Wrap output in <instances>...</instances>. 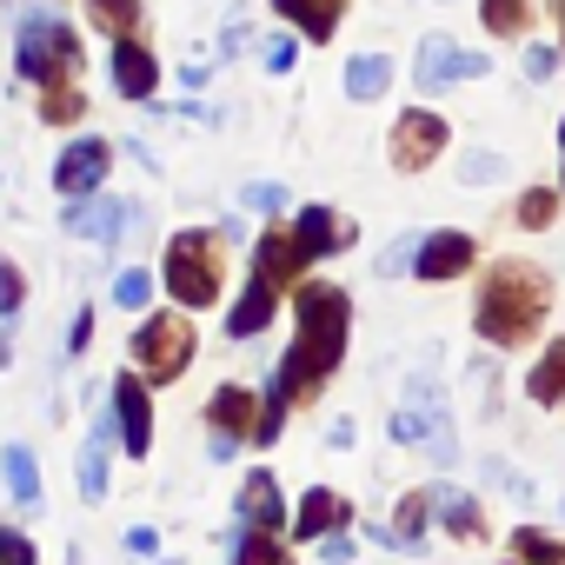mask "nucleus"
<instances>
[{"label": "nucleus", "mask_w": 565, "mask_h": 565, "mask_svg": "<svg viewBox=\"0 0 565 565\" xmlns=\"http://www.w3.org/2000/svg\"><path fill=\"white\" fill-rule=\"evenodd\" d=\"M0 466H8V492L34 512L41 505V466H34V452L28 446H8V459H0Z\"/></svg>", "instance_id": "nucleus-23"}, {"label": "nucleus", "mask_w": 565, "mask_h": 565, "mask_svg": "<svg viewBox=\"0 0 565 565\" xmlns=\"http://www.w3.org/2000/svg\"><path fill=\"white\" fill-rule=\"evenodd\" d=\"M193 360V320L186 313H153L140 333H134V366L147 380H180Z\"/></svg>", "instance_id": "nucleus-5"}, {"label": "nucleus", "mask_w": 565, "mask_h": 565, "mask_svg": "<svg viewBox=\"0 0 565 565\" xmlns=\"http://www.w3.org/2000/svg\"><path fill=\"white\" fill-rule=\"evenodd\" d=\"M552 213H558V193H545V186H532V193L519 200V220H525V226H552Z\"/></svg>", "instance_id": "nucleus-33"}, {"label": "nucleus", "mask_w": 565, "mask_h": 565, "mask_svg": "<svg viewBox=\"0 0 565 565\" xmlns=\"http://www.w3.org/2000/svg\"><path fill=\"white\" fill-rule=\"evenodd\" d=\"M114 433H120V419H94L87 426V446H81V499L87 505H100L107 499V452H114Z\"/></svg>", "instance_id": "nucleus-13"}, {"label": "nucleus", "mask_w": 565, "mask_h": 565, "mask_svg": "<svg viewBox=\"0 0 565 565\" xmlns=\"http://www.w3.org/2000/svg\"><path fill=\"white\" fill-rule=\"evenodd\" d=\"M353 512H347V499L340 492H327V486H313L307 499H300V512H294V539H320L327 525H347Z\"/></svg>", "instance_id": "nucleus-20"}, {"label": "nucleus", "mask_w": 565, "mask_h": 565, "mask_svg": "<svg viewBox=\"0 0 565 565\" xmlns=\"http://www.w3.org/2000/svg\"><path fill=\"white\" fill-rule=\"evenodd\" d=\"M294 233H300V246H307V259H327V253H340V246L353 239V226H340V220H333V206H307Z\"/></svg>", "instance_id": "nucleus-19"}, {"label": "nucleus", "mask_w": 565, "mask_h": 565, "mask_svg": "<svg viewBox=\"0 0 565 565\" xmlns=\"http://www.w3.org/2000/svg\"><path fill=\"white\" fill-rule=\"evenodd\" d=\"M81 107H87V94H81L74 81H61V87H47V107H41V114H47L54 127H67V120H81Z\"/></svg>", "instance_id": "nucleus-28"}, {"label": "nucleus", "mask_w": 565, "mask_h": 565, "mask_svg": "<svg viewBox=\"0 0 565 565\" xmlns=\"http://www.w3.org/2000/svg\"><path fill=\"white\" fill-rule=\"evenodd\" d=\"M0 565H41V558H34V545H28L21 532H8V525H0Z\"/></svg>", "instance_id": "nucleus-37"}, {"label": "nucleus", "mask_w": 565, "mask_h": 565, "mask_svg": "<svg viewBox=\"0 0 565 565\" xmlns=\"http://www.w3.org/2000/svg\"><path fill=\"white\" fill-rule=\"evenodd\" d=\"M87 8H94V21H100L107 34L134 41V28H140V0H87Z\"/></svg>", "instance_id": "nucleus-27"}, {"label": "nucleus", "mask_w": 565, "mask_h": 565, "mask_svg": "<svg viewBox=\"0 0 565 565\" xmlns=\"http://www.w3.org/2000/svg\"><path fill=\"white\" fill-rule=\"evenodd\" d=\"M87 340H94V313H87V307H81V320H74V333H67V347H74V353H81V347H87Z\"/></svg>", "instance_id": "nucleus-41"}, {"label": "nucleus", "mask_w": 565, "mask_h": 565, "mask_svg": "<svg viewBox=\"0 0 565 565\" xmlns=\"http://www.w3.org/2000/svg\"><path fill=\"white\" fill-rule=\"evenodd\" d=\"M114 87H120L127 100H147V94L160 87V67H153V54H147L140 41H114Z\"/></svg>", "instance_id": "nucleus-16"}, {"label": "nucleus", "mask_w": 565, "mask_h": 565, "mask_svg": "<svg viewBox=\"0 0 565 565\" xmlns=\"http://www.w3.org/2000/svg\"><path fill=\"white\" fill-rule=\"evenodd\" d=\"M8 353H14V347H8V327H0V366H8Z\"/></svg>", "instance_id": "nucleus-42"}, {"label": "nucleus", "mask_w": 565, "mask_h": 565, "mask_svg": "<svg viewBox=\"0 0 565 565\" xmlns=\"http://www.w3.org/2000/svg\"><path fill=\"white\" fill-rule=\"evenodd\" d=\"M413 393H419V406H399V413H393V439H406V446H419V452H433V459L446 466V459H452V433H446L439 393H433V380H419Z\"/></svg>", "instance_id": "nucleus-7"}, {"label": "nucleus", "mask_w": 565, "mask_h": 565, "mask_svg": "<svg viewBox=\"0 0 565 565\" xmlns=\"http://www.w3.org/2000/svg\"><path fill=\"white\" fill-rule=\"evenodd\" d=\"M519 552H525V558H539V565H565V545H552V539H545V532H532V525L519 532Z\"/></svg>", "instance_id": "nucleus-35"}, {"label": "nucleus", "mask_w": 565, "mask_h": 565, "mask_svg": "<svg viewBox=\"0 0 565 565\" xmlns=\"http://www.w3.org/2000/svg\"><path fill=\"white\" fill-rule=\"evenodd\" d=\"M14 67L34 87H61V81L81 74V34L67 21H54V14H28L21 34H14Z\"/></svg>", "instance_id": "nucleus-3"}, {"label": "nucleus", "mask_w": 565, "mask_h": 565, "mask_svg": "<svg viewBox=\"0 0 565 565\" xmlns=\"http://www.w3.org/2000/svg\"><path fill=\"white\" fill-rule=\"evenodd\" d=\"M433 499H439V519H446V532H459V539H486V525H479V505H472L466 492L439 486Z\"/></svg>", "instance_id": "nucleus-24"}, {"label": "nucleus", "mask_w": 565, "mask_h": 565, "mask_svg": "<svg viewBox=\"0 0 565 565\" xmlns=\"http://www.w3.org/2000/svg\"><path fill=\"white\" fill-rule=\"evenodd\" d=\"M413 74H419V87H426V94H446L452 81H479V74H492V61H486V54H466V47H459V41H446V34H426V41H419V67H413Z\"/></svg>", "instance_id": "nucleus-6"}, {"label": "nucleus", "mask_w": 565, "mask_h": 565, "mask_svg": "<svg viewBox=\"0 0 565 565\" xmlns=\"http://www.w3.org/2000/svg\"><path fill=\"white\" fill-rule=\"evenodd\" d=\"M127 226V200H107V193H87L67 206V233H87V239H114Z\"/></svg>", "instance_id": "nucleus-17"}, {"label": "nucleus", "mask_w": 565, "mask_h": 565, "mask_svg": "<svg viewBox=\"0 0 565 565\" xmlns=\"http://www.w3.org/2000/svg\"><path fill=\"white\" fill-rule=\"evenodd\" d=\"M206 426H220V439H253V433H259L253 393H246V386H220V393L206 399Z\"/></svg>", "instance_id": "nucleus-14"}, {"label": "nucleus", "mask_w": 565, "mask_h": 565, "mask_svg": "<svg viewBox=\"0 0 565 565\" xmlns=\"http://www.w3.org/2000/svg\"><path fill=\"white\" fill-rule=\"evenodd\" d=\"M273 8L287 14L307 41H327V34L340 28V8H347V0H273Z\"/></svg>", "instance_id": "nucleus-21"}, {"label": "nucleus", "mask_w": 565, "mask_h": 565, "mask_svg": "<svg viewBox=\"0 0 565 565\" xmlns=\"http://www.w3.org/2000/svg\"><path fill=\"white\" fill-rule=\"evenodd\" d=\"M552 67H558V47H525V74L532 81H552Z\"/></svg>", "instance_id": "nucleus-38"}, {"label": "nucleus", "mask_w": 565, "mask_h": 565, "mask_svg": "<svg viewBox=\"0 0 565 565\" xmlns=\"http://www.w3.org/2000/svg\"><path fill=\"white\" fill-rule=\"evenodd\" d=\"M347 333H353V300H347V287H333V279H307V287H294V347H287V360H279L266 399H279V406L313 399V393L327 386V373L340 366Z\"/></svg>", "instance_id": "nucleus-1"}, {"label": "nucleus", "mask_w": 565, "mask_h": 565, "mask_svg": "<svg viewBox=\"0 0 565 565\" xmlns=\"http://www.w3.org/2000/svg\"><path fill=\"white\" fill-rule=\"evenodd\" d=\"M419 519H426V499L413 492V499L399 505V519H393V532H386V539H393V545H419Z\"/></svg>", "instance_id": "nucleus-32"}, {"label": "nucleus", "mask_w": 565, "mask_h": 565, "mask_svg": "<svg viewBox=\"0 0 565 565\" xmlns=\"http://www.w3.org/2000/svg\"><path fill=\"white\" fill-rule=\"evenodd\" d=\"M107 160H114L107 140H74V147L61 153V167H54V186H61L67 200H87V193L107 180Z\"/></svg>", "instance_id": "nucleus-9"}, {"label": "nucleus", "mask_w": 565, "mask_h": 565, "mask_svg": "<svg viewBox=\"0 0 565 565\" xmlns=\"http://www.w3.org/2000/svg\"><path fill=\"white\" fill-rule=\"evenodd\" d=\"M558 147H565V120H558Z\"/></svg>", "instance_id": "nucleus-44"}, {"label": "nucleus", "mask_w": 565, "mask_h": 565, "mask_svg": "<svg viewBox=\"0 0 565 565\" xmlns=\"http://www.w3.org/2000/svg\"><path fill=\"white\" fill-rule=\"evenodd\" d=\"M114 419H120V446L134 459H147V446H153V406H147V386L134 373L114 380Z\"/></svg>", "instance_id": "nucleus-10"}, {"label": "nucleus", "mask_w": 565, "mask_h": 565, "mask_svg": "<svg viewBox=\"0 0 565 565\" xmlns=\"http://www.w3.org/2000/svg\"><path fill=\"white\" fill-rule=\"evenodd\" d=\"M539 406H552V399H565V340L558 347H545V360H539V373H532V386H525Z\"/></svg>", "instance_id": "nucleus-26"}, {"label": "nucleus", "mask_w": 565, "mask_h": 565, "mask_svg": "<svg viewBox=\"0 0 565 565\" xmlns=\"http://www.w3.org/2000/svg\"><path fill=\"white\" fill-rule=\"evenodd\" d=\"M545 307H552V279L532 259H499L486 273V287H479L472 320H479V340L486 347H525L539 333Z\"/></svg>", "instance_id": "nucleus-2"}, {"label": "nucleus", "mask_w": 565, "mask_h": 565, "mask_svg": "<svg viewBox=\"0 0 565 565\" xmlns=\"http://www.w3.org/2000/svg\"><path fill=\"white\" fill-rule=\"evenodd\" d=\"M167 294L186 313L220 300V233H173L167 239Z\"/></svg>", "instance_id": "nucleus-4"}, {"label": "nucleus", "mask_w": 565, "mask_h": 565, "mask_svg": "<svg viewBox=\"0 0 565 565\" xmlns=\"http://www.w3.org/2000/svg\"><path fill=\"white\" fill-rule=\"evenodd\" d=\"M294 54H300V47H294L287 34H279V41H266V67H273V74H287V67H294Z\"/></svg>", "instance_id": "nucleus-39"}, {"label": "nucleus", "mask_w": 565, "mask_h": 565, "mask_svg": "<svg viewBox=\"0 0 565 565\" xmlns=\"http://www.w3.org/2000/svg\"><path fill=\"white\" fill-rule=\"evenodd\" d=\"M273 300H279V287H266V279L253 273V279H246V294H239V307H233V320H226V333H233V340H253V333H266V320H273Z\"/></svg>", "instance_id": "nucleus-18"}, {"label": "nucleus", "mask_w": 565, "mask_h": 565, "mask_svg": "<svg viewBox=\"0 0 565 565\" xmlns=\"http://www.w3.org/2000/svg\"><path fill=\"white\" fill-rule=\"evenodd\" d=\"M147 294H153V279H147V273H120V279H114V300H120L127 313L147 307Z\"/></svg>", "instance_id": "nucleus-34"}, {"label": "nucleus", "mask_w": 565, "mask_h": 565, "mask_svg": "<svg viewBox=\"0 0 565 565\" xmlns=\"http://www.w3.org/2000/svg\"><path fill=\"white\" fill-rule=\"evenodd\" d=\"M558 41H565V0H558Z\"/></svg>", "instance_id": "nucleus-43"}, {"label": "nucleus", "mask_w": 565, "mask_h": 565, "mask_svg": "<svg viewBox=\"0 0 565 565\" xmlns=\"http://www.w3.org/2000/svg\"><path fill=\"white\" fill-rule=\"evenodd\" d=\"M300 266H313L307 246H300V233H266V239L253 246V273L266 279V287H279V294L300 279Z\"/></svg>", "instance_id": "nucleus-11"}, {"label": "nucleus", "mask_w": 565, "mask_h": 565, "mask_svg": "<svg viewBox=\"0 0 565 565\" xmlns=\"http://www.w3.org/2000/svg\"><path fill=\"white\" fill-rule=\"evenodd\" d=\"M472 233H426V246H419V279H459L466 266H472Z\"/></svg>", "instance_id": "nucleus-12"}, {"label": "nucleus", "mask_w": 565, "mask_h": 565, "mask_svg": "<svg viewBox=\"0 0 565 565\" xmlns=\"http://www.w3.org/2000/svg\"><path fill=\"white\" fill-rule=\"evenodd\" d=\"M492 173H499V160H492V153H472V160H466V180H492Z\"/></svg>", "instance_id": "nucleus-40"}, {"label": "nucleus", "mask_w": 565, "mask_h": 565, "mask_svg": "<svg viewBox=\"0 0 565 565\" xmlns=\"http://www.w3.org/2000/svg\"><path fill=\"white\" fill-rule=\"evenodd\" d=\"M239 206H259V213H273V206H287V186H266V180H253V186H239Z\"/></svg>", "instance_id": "nucleus-36"}, {"label": "nucleus", "mask_w": 565, "mask_h": 565, "mask_svg": "<svg viewBox=\"0 0 565 565\" xmlns=\"http://www.w3.org/2000/svg\"><path fill=\"white\" fill-rule=\"evenodd\" d=\"M239 519H246L253 532H287V505H279L273 472H246V486H239Z\"/></svg>", "instance_id": "nucleus-15"}, {"label": "nucleus", "mask_w": 565, "mask_h": 565, "mask_svg": "<svg viewBox=\"0 0 565 565\" xmlns=\"http://www.w3.org/2000/svg\"><path fill=\"white\" fill-rule=\"evenodd\" d=\"M419 246H426V239L399 233V239H393V246L380 253V273H386V279H393V273H413V266H419Z\"/></svg>", "instance_id": "nucleus-31"}, {"label": "nucleus", "mask_w": 565, "mask_h": 565, "mask_svg": "<svg viewBox=\"0 0 565 565\" xmlns=\"http://www.w3.org/2000/svg\"><path fill=\"white\" fill-rule=\"evenodd\" d=\"M486 34H519L525 28V0H486Z\"/></svg>", "instance_id": "nucleus-29"}, {"label": "nucleus", "mask_w": 565, "mask_h": 565, "mask_svg": "<svg viewBox=\"0 0 565 565\" xmlns=\"http://www.w3.org/2000/svg\"><path fill=\"white\" fill-rule=\"evenodd\" d=\"M21 300H28L21 266H14V259H0V320H14V313H21Z\"/></svg>", "instance_id": "nucleus-30"}, {"label": "nucleus", "mask_w": 565, "mask_h": 565, "mask_svg": "<svg viewBox=\"0 0 565 565\" xmlns=\"http://www.w3.org/2000/svg\"><path fill=\"white\" fill-rule=\"evenodd\" d=\"M439 153H446V120L426 114V107L399 114V127H393V160H399V167H433Z\"/></svg>", "instance_id": "nucleus-8"}, {"label": "nucleus", "mask_w": 565, "mask_h": 565, "mask_svg": "<svg viewBox=\"0 0 565 565\" xmlns=\"http://www.w3.org/2000/svg\"><path fill=\"white\" fill-rule=\"evenodd\" d=\"M233 565H294V552L279 545V532H239Z\"/></svg>", "instance_id": "nucleus-25"}, {"label": "nucleus", "mask_w": 565, "mask_h": 565, "mask_svg": "<svg viewBox=\"0 0 565 565\" xmlns=\"http://www.w3.org/2000/svg\"><path fill=\"white\" fill-rule=\"evenodd\" d=\"M393 81V61L386 54H353L347 61V100H380Z\"/></svg>", "instance_id": "nucleus-22"}]
</instances>
